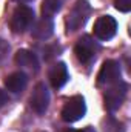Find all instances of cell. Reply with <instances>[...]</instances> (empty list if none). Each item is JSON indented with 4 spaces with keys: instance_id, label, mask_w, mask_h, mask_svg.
Returning a JSON list of instances; mask_svg holds the SVG:
<instances>
[{
    "instance_id": "cell-1",
    "label": "cell",
    "mask_w": 131,
    "mask_h": 132,
    "mask_svg": "<svg viewBox=\"0 0 131 132\" xmlns=\"http://www.w3.org/2000/svg\"><path fill=\"white\" fill-rule=\"evenodd\" d=\"M34 23V9L26 6V5H20L14 9L11 20H9V28L14 34H22L26 29H30Z\"/></svg>"
},
{
    "instance_id": "cell-2",
    "label": "cell",
    "mask_w": 131,
    "mask_h": 132,
    "mask_svg": "<svg viewBox=\"0 0 131 132\" xmlns=\"http://www.w3.org/2000/svg\"><path fill=\"white\" fill-rule=\"evenodd\" d=\"M91 12V6L86 0H77L74 3V6L71 8L68 17H66V29L69 31H77L79 28H82Z\"/></svg>"
},
{
    "instance_id": "cell-3",
    "label": "cell",
    "mask_w": 131,
    "mask_h": 132,
    "mask_svg": "<svg viewBox=\"0 0 131 132\" xmlns=\"http://www.w3.org/2000/svg\"><path fill=\"white\" fill-rule=\"evenodd\" d=\"M86 112V104H85V98L82 95H74L68 100L62 109V120L66 123H74L79 121L80 118H83Z\"/></svg>"
},
{
    "instance_id": "cell-4",
    "label": "cell",
    "mask_w": 131,
    "mask_h": 132,
    "mask_svg": "<svg viewBox=\"0 0 131 132\" xmlns=\"http://www.w3.org/2000/svg\"><path fill=\"white\" fill-rule=\"evenodd\" d=\"M127 89H128V86L123 81H117V83L110 85V88L105 92V108L111 112L117 111L127 97Z\"/></svg>"
},
{
    "instance_id": "cell-5",
    "label": "cell",
    "mask_w": 131,
    "mask_h": 132,
    "mask_svg": "<svg viewBox=\"0 0 131 132\" xmlns=\"http://www.w3.org/2000/svg\"><path fill=\"white\" fill-rule=\"evenodd\" d=\"M97 49H99L97 43L90 35H83L82 38L77 40L76 48H74V54H76V57L80 63H90L94 59Z\"/></svg>"
},
{
    "instance_id": "cell-6",
    "label": "cell",
    "mask_w": 131,
    "mask_h": 132,
    "mask_svg": "<svg viewBox=\"0 0 131 132\" xmlns=\"http://www.w3.org/2000/svg\"><path fill=\"white\" fill-rule=\"evenodd\" d=\"M117 32V22L114 17L111 15H102L99 17L94 23V35L97 37L99 40L105 42L113 38Z\"/></svg>"
},
{
    "instance_id": "cell-7",
    "label": "cell",
    "mask_w": 131,
    "mask_h": 132,
    "mask_svg": "<svg viewBox=\"0 0 131 132\" xmlns=\"http://www.w3.org/2000/svg\"><path fill=\"white\" fill-rule=\"evenodd\" d=\"M120 81V65L116 60H106L97 74L99 85H113Z\"/></svg>"
},
{
    "instance_id": "cell-8",
    "label": "cell",
    "mask_w": 131,
    "mask_h": 132,
    "mask_svg": "<svg viewBox=\"0 0 131 132\" xmlns=\"http://www.w3.org/2000/svg\"><path fill=\"white\" fill-rule=\"evenodd\" d=\"M30 104H31L33 111L37 112V114H43L48 109L49 92H48V88L45 86V83H37L35 85L33 95H31V100H30Z\"/></svg>"
},
{
    "instance_id": "cell-9",
    "label": "cell",
    "mask_w": 131,
    "mask_h": 132,
    "mask_svg": "<svg viewBox=\"0 0 131 132\" xmlns=\"http://www.w3.org/2000/svg\"><path fill=\"white\" fill-rule=\"evenodd\" d=\"M68 78H69V74H68V69H66L65 63H56L51 68V71H49V81H51V86L54 89H60L62 86H65Z\"/></svg>"
},
{
    "instance_id": "cell-10",
    "label": "cell",
    "mask_w": 131,
    "mask_h": 132,
    "mask_svg": "<svg viewBox=\"0 0 131 132\" xmlns=\"http://www.w3.org/2000/svg\"><path fill=\"white\" fill-rule=\"evenodd\" d=\"M26 83H28V77H26L25 72H12L11 75H8L5 78L6 89L9 92H14V94L22 92L26 88Z\"/></svg>"
},
{
    "instance_id": "cell-11",
    "label": "cell",
    "mask_w": 131,
    "mask_h": 132,
    "mask_svg": "<svg viewBox=\"0 0 131 132\" xmlns=\"http://www.w3.org/2000/svg\"><path fill=\"white\" fill-rule=\"evenodd\" d=\"M14 62L19 66H22L25 69H30V71H34V72L39 69V60H37L35 54L28 51V49H19L16 52Z\"/></svg>"
},
{
    "instance_id": "cell-12",
    "label": "cell",
    "mask_w": 131,
    "mask_h": 132,
    "mask_svg": "<svg viewBox=\"0 0 131 132\" xmlns=\"http://www.w3.org/2000/svg\"><path fill=\"white\" fill-rule=\"evenodd\" d=\"M53 32H54V23L48 17H43L42 20H39L33 26V31H31L33 37L37 40H48L53 35Z\"/></svg>"
},
{
    "instance_id": "cell-13",
    "label": "cell",
    "mask_w": 131,
    "mask_h": 132,
    "mask_svg": "<svg viewBox=\"0 0 131 132\" xmlns=\"http://www.w3.org/2000/svg\"><path fill=\"white\" fill-rule=\"evenodd\" d=\"M63 2L65 0H43L42 2V14H43V17L51 19L54 14H57L62 9Z\"/></svg>"
},
{
    "instance_id": "cell-14",
    "label": "cell",
    "mask_w": 131,
    "mask_h": 132,
    "mask_svg": "<svg viewBox=\"0 0 131 132\" xmlns=\"http://www.w3.org/2000/svg\"><path fill=\"white\" fill-rule=\"evenodd\" d=\"M114 6L120 12H128L131 9V0H114Z\"/></svg>"
},
{
    "instance_id": "cell-15",
    "label": "cell",
    "mask_w": 131,
    "mask_h": 132,
    "mask_svg": "<svg viewBox=\"0 0 131 132\" xmlns=\"http://www.w3.org/2000/svg\"><path fill=\"white\" fill-rule=\"evenodd\" d=\"M59 51H60V46H56V45H54V46L46 48V49H45V54H46V55H45V59H46V60L53 59L56 54H59Z\"/></svg>"
},
{
    "instance_id": "cell-16",
    "label": "cell",
    "mask_w": 131,
    "mask_h": 132,
    "mask_svg": "<svg viewBox=\"0 0 131 132\" xmlns=\"http://www.w3.org/2000/svg\"><path fill=\"white\" fill-rule=\"evenodd\" d=\"M8 52H9V45H8V42H5V40L0 38V60H3V59L8 55Z\"/></svg>"
},
{
    "instance_id": "cell-17",
    "label": "cell",
    "mask_w": 131,
    "mask_h": 132,
    "mask_svg": "<svg viewBox=\"0 0 131 132\" xmlns=\"http://www.w3.org/2000/svg\"><path fill=\"white\" fill-rule=\"evenodd\" d=\"M8 100H9V97H8V94L5 92V91H0V109L8 103Z\"/></svg>"
},
{
    "instance_id": "cell-18",
    "label": "cell",
    "mask_w": 131,
    "mask_h": 132,
    "mask_svg": "<svg viewBox=\"0 0 131 132\" xmlns=\"http://www.w3.org/2000/svg\"><path fill=\"white\" fill-rule=\"evenodd\" d=\"M66 132H96V131L93 128H85V129H79V131L77 129H68Z\"/></svg>"
},
{
    "instance_id": "cell-19",
    "label": "cell",
    "mask_w": 131,
    "mask_h": 132,
    "mask_svg": "<svg viewBox=\"0 0 131 132\" xmlns=\"http://www.w3.org/2000/svg\"><path fill=\"white\" fill-rule=\"evenodd\" d=\"M16 2H19V3H20V2H31V0H16Z\"/></svg>"
}]
</instances>
